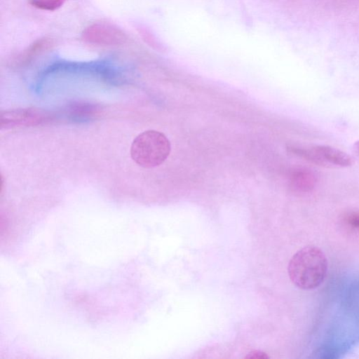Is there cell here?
<instances>
[{"label":"cell","instance_id":"5","mask_svg":"<svg viewBox=\"0 0 359 359\" xmlns=\"http://www.w3.org/2000/svg\"><path fill=\"white\" fill-rule=\"evenodd\" d=\"M67 0H29V4L40 10L53 11L64 5Z\"/></svg>","mask_w":359,"mask_h":359},{"label":"cell","instance_id":"3","mask_svg":"<svg viewBox=\"0 0 359 359\" xmlns=\"http://www.w3.org/2000/svg\"><path fill=\"white\" fill-rule=\"evenodd\" d=\"M287 150L292 154L318 166L342 168L351 166L353 158L347 153L323 144H291Z\"/></svg>","mask_w":359,"mask_h":359},{"label":"cell","instance_id":"7","mask_svg":"<svg viewBox=\"0 0 359 359\" xmlns=\"http://www.w3.org/2000/svg\"><path fill=\"white\" fill-rule=\"evenodd\" d=\"M248 359H266L269 358L268 355L260 351H253L248 354L245 357Z\"/></svg>","mask_w":359,"mask_h":359},{"label":"cell","instance_id":"6","mask_svg":"<svg viewBox=\"0 0 359 359\" xmlns=\"http://www.w3.org/2000/svg\"><path fill=\"white\" fill-rule=\"evenodd\" d=\"M344 221L350 227L359 229V211L352 210L345 213Z\"/></svg>","mask_w":359,"mask_h":359},{"label":"cell","instance_id":"2","mask_svg":"<svg viewBox=\"0 0 359 359\" xmlns=\"http://www.w3.org/2000/svg\"><path fill=\"white\" fill-rule=\"evenodd\" d=\"M170 149V143L164 134L149 130L135 137L130 147V155L139 165L151 168L166 160Z\"/></svg>","mask_w":359,"mask_h":359},{"label":"cell","instance_id":"1","mask_svg":"<svg viewBox=\"0 0 359 359\" xmlns=\"http://www.w3.org/2000/svg\"><path fill=\"white\" fill-rule=\"evenodd\" d=\"M327 271V261L323 252L315 246H306L291 258L287 272L291 281L298 287L311 290L324 281Z\"/></svg>","mask_w":359,"mask_h":359},{"label":"cell","instance_id":"8","mask_svg":"<svg viewBox=\"0 0 359 359\" xmlns=\"http://www.w3.org/2000/svg\"><path fill=\"white\" fill-rule=\"evenodd\" d=\"M353 149L355 152H357L358 154H359V140L355 142L354 144H353Z\"/></svg>","mask_w":359,"mask_h":359},{"label":"cell","instance_id":"4","mask_svg":"<svg viewBox=\"0 0 359 359\" xmlns=\"http://www.w3.org/2000/svg\"><path fill=\"white\" fill-rule=\"evenodd\" d=\"M318 182V175L313 169L306 167L293 168L289 174L290 187L295 192L306 194L311 192Z\"/></svg>","mask_w":359,"mask_h":359}]
</instances>
